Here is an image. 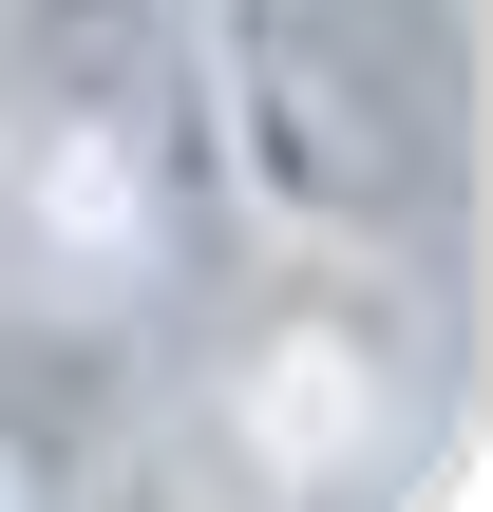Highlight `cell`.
Instances as JSON below:
<instances>
[{"label":"cell","instance_id":"6da1fadb","mask_svg":"<svg viewBox=\"0 0 493 512\" xmlns=\"http://www.w3.org/2000/svg\"><path fill=\"white\" fill-rule=\"evenodd\" d=\"M228 247V133L190 0H0V285L171 323Z\"/></svg>","mask_w":493,"mask_h":512},{"label":"cell","instance_id":"7a4b0ae2","mask_svg":"<svg viewBox=\"0 0 493 512\" xmlns=\"http://www.w3.org/2000/svg\"><path fill=\"white\" fill-rule=\"evenodd\" d=\"M228 209L418 247L475 190V0H190Z\"/></svg>","mask_w":493,"mask_h":512},{"label":"cell","instance_id":"3957f363","mask_svg":"<svg viewBox=\"0 0 493 512\" xmlns=\"http://www.w3.org/2000/svg\"><path fill=\"white\" fill-rule=\"evenodd\" d=\"M190 399H209V437H228L247 494H380V475H399V418L437 399V342H418L399 247L285 228V247L209 304Z\"/></svg>","mask_w":493,"mask_h":512}]
</instances>
